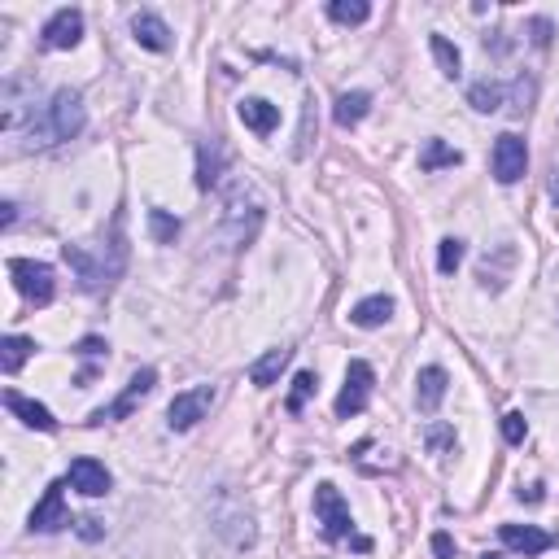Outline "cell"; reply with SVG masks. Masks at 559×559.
<instances>
[{"mask_svg":"<svg viewBox=\"0 0 559 559\" xmlns=\"http://www.w3.org/2000/svg\"><path fill=\"white\" fill-rule=\"evenodd\" d=\"M62 258L70 271L79 276L83 293H110L118 276L127 271V232H123V214L110 219V236L101 232L97 245H62Z\"/></svg>","mask_w":559,"mask_h":559,"instance_id":"6da1fadb","label":"cell"},{"mask_svg":"<svg viewBox=\"0 0 559 559\" xmlns=\"http://www.w3.org/2000/svg\"><path fill=\"white\" fill-rule=\"evenodd\" d=\"M83 127H88V110H83V97L75 88H57L53 101L40 110V118L27 123V145H62V140H75Z\"/></svg>","mask_w":559,"mask_h":559,"instance_id":"7a4b0ae2","label":"cell"},{"mask_svg":"<svg viewBox=\"0 0 559 559\" xmlns=\"http://www.w3.org/2000/svg\"><path fill=\"white\" fill-rule=\"evenodd\" d=\"M258 228H263V201H258V193L249 184H232L219 214V241L228 249H245L254 245Z\"/></svg>","mask_w":559,"mask_h":559,"instance_id":"3957f363","label":"cell"},{"mask_svg":"<svg viewBox=\"0 0 559 559\" xmlns=\"http://www.w3.org/2000/svg\"><path fill=\"white\" fill-rule=\"evenodd\" d=\"M210 525L219 533L223 542L232 546V551H249V546L258 542V529H254V511L236 490H219L210 503Z\"/></svg>","mask_w":559,"mask_h":559,"instance_id":"277c9868","label":"cell"},{"mask_svg":"<svg viewBox=\"0 0 559 559\" xmlns=\"http://www.w3.org/2000/svg\"><path fill=\"white\" fill-rule=\"evenodd\" d=\"M315 520H319V529H324V538L328 542H341V538H350V529H354V516H350V503L341 498V490L332 481L324 485H315Z\"/></svg>","mask_w":559,"mask_h":559,"instance_id":"5b68a950","label":"cell"},{"mask_svg":"<svg viewBox=\"0 0 559 559\" xmlns=\"http://www.w3.org/2000/svg\"><path fill=\"white\" fill-rule=\"evenodd\" d=\"M153 389H158V372H153V367H140V372H136L132 380H127V389L110 402V407H97V411L88 415V424H114V420H127V415H132V411L140 407V402H145V398L153 394Z\"/></svg>","mask_w":559,"mask_h":559,"instance_id":"8992f818","label":"cell"},{"mask_svg":"<svg viewBox=\"0 0 559 559\" xmlns=\"http://www.w3.org/2000/svg\"><path fill=\"white\" fill-rule=\"evenodd\" d=\"M9 276H14V289L35 306H49L57 293L53 267L49 263H35V258H9Z\"/></svg>","mask_w":559,"mask_h":559,"instance_id":"52a82bcc","label":"cell"},{"mask_svg":"<svg viewBox=\"0 0 559 559\" xmlns=\"http://www.w3.org/2000/svg\"><path fill=\"white\" fill-rule=\"evenodd\" d=\"M214 398H219L214 394V385H193V389H184V394H175L171 407H166V424H171V433H188V428H197L210 415Z\"/></svg>","mask_w":559,"mask_h":559,"instance_id":"ba28073f","label":"cell"},{"mask_svg":"<svg viewBox=\"0 0 559 559\" xmlns=\"http://www.w3.org/2000/svg\"><path fill=\"white\" fill-rule=\"evenodd\" d=\"M372 385H376L372 363L354 359L346 367V385H341V394H337V415H341V420H350V415L367 411V402H372Z\"/></svg>","mask_w":559,"mask_h":559,"instance_id":"9c48e42d","label":"cell"},{"mask_svg":"<svg viewBox=\"0 0 559 559\" xmlns=\"http://www.w3.org/2000/svg\"><path fill=\"white\" fill-rule=\"evenodd\" d=\"M490 166H494V180H498V184L525 180V171H529V149H525V140H520L516 132H503V136L494 140Z\"/></svg>","mask_w":559,"mask_h":559,"instance_id":"30bf717a","label":"cell"},{"mask_svg":"<svg viewBox=\"0 0 559 559\" xmlns=\"http://www.w3.org/2000/svg\"><path fill=\"white\" fill-rule=\"evenodd\" d=\"M62 490H66L62 481H53L49 490H44V498L31 511V533H57V529L70 525V511H66V494Z\"/></svg>","mask_w":559,"mask_h":559,"instance_id":"8fae6325","label":"cell"},{"mask_svg":"<svg viewBox=\"0 0 559 559\" xmlns=\"http://www.w3.org/2000/svg\"><path fill=\"white\" fill-rule=\"evenodd\" d=\"M40 40H44V49H75V44L83 40V14L79 9H57V14L44 22V31H40Z\"/></svg>","mask_w":559,"mask_h":559,"instance_id":"7c38bea8","label":"cell"},{"mask_svg":"<svg viewBox=\"0 0 559 559\" xmlns=\"http://www.w3.org/2000/svg\"><path fill=\"white\" fill-rule=\"evenodd\" d=\"M66 481L75 485V490L83 494V498H105L110 494V485H114V477L105 472V463H97V459H70V472H66Z\"/></svg>","mask_w":559,"mask_h":559,"instance_id":"4fadbf2b","label":"cell"},{"mask_svg":"<svg viewBox=\"0 0 559 559\" xmlns=\"http://www.w3.org/2000/svg\"><path fill=\"white\" fill-rule=\"evenodd\" d=\"M498 538H503V546H511L516 555H542L559 542L555 533H546L538 525H498Z\"/></svg>","mask_w":559,"mask_h":559,"instance_id":"5bb4252c","label":"cell"},{"mask_svg":"<svg viewBox=\"0 0 559 559\" xmlns=\"http://www.w3.org/2000/svg\"><path fill=\"white\" fill-rule=\"evenodd\" d=\"M223 166H228V149H223V140L219 136L201 140V145H197V188H201V193L219 188Z\"/></svg>","mask_w":559,"mask_h":559,"instance_id":"9a60e30c","label":"cell"},{"mask_svg":"<svg viewBox=\"0 0 559 559\" xmlns=\"http://www.w3.org/2000/svg\"><path fill=\"white\" fill-rule=\"evenodd\" d=\"M446 389H450V376L446 367H420V376H415V407H420L424 415H433L437 407L446 402Z\"/></svg>","mask_w":559,"mask_h":559,"instance_id":"2e32d148","label":"cell"},{"mask_svg":"<svg viewBox=\"0 0 559 559\" xmlns=\"http://www.w3.org/2000/svg\"><path fill=\"white\" fill-rule=\"evenodd\" d=\"M5 407L18 415L27 428H40V433H57V420H53V411L44 407V402H35V398H22L18 389H5Z\"/></svg>","mask_w":559,"mask_h":559,"instance_id":"e0dca14e","label":"cell"},{"mask_svg":"<svg viewBox=\"0 0 559 559\" xmlns=\"http://www.w3.org/2000/svg\"><path fill=\"white\" fill-rule=\"evenodd\" d=\"M132 35H136L140 49H149V53H166V49H171V27H166L158 14H149V9H140V14L132 18Z\"/></svg>","mask_w":559,"mask_h":559,"instance_id":"ac0fdd59","label":"cell"},{"mask_svg":"<svg viewBox=\"0 0 559 559\" xmlns=\"http://www.w3.org/2000/svg\"><path fill=\"white\" fill-rule=\"evenodd\" d=\"M236 114H241V123L254 136H271L280 127V110L271 101H263V97H245L241 105H236Z\"/></svg>","mask_w":559,"mask_h":559,"instance_id":"d6986e66","label":"cell"},{"mask_svg":"<svg viewBox=\"0 0 559 559\" xmlns=\"http://www.w3.org/2000/svg\"><path fill=\"white\" fill-rule=\"evenodd\" d=\"M389 319H394V297H389V293L363 297V302L350 311V324L354 328H385Z\"/></svg>","mask_w":559,"mask_h":559,"instance_id":"ffe728a7","label":"cell"},{"mask_svg":"<svg viewBox=\"0 0 559 559\" xmlns=\"http://www.w3.org/2000/svg\"><path fill=\"white\" fill-rule=\"evenodd\" d=\"M367 110H372V92H363V88H354V92H341L337 105H332V118H337V127H359Z\"/></svg>","mask_w":559,"mask_h":559,"instance_id":"44dd1931","label":"cell"},{"mask_svg":"<svg viewBox=\"0 0 559 559\" xmlns=\"http://www.w3.org/2000/svg\"><path fill=\"white\" fill-rule=\"evenodd\" d=\"M289 359H293V350L289 346H276V350H267L263 359H254V367H249V380H254L258 389H271L280 380V372L289 367Z\"/></svg>","mask_w":559,"mask_h":559,"instance_id":"7402d4cb","label":"cell"},{"mask_svg":"<svg viewBox=\"0 0 559 559\" xmlns=\"http://www.w3.org/2000/svg\"><path fill=\"white\" fill-rule=\"evenodd\" d=\"M503 101H507V88L498 79H481V83H472L468 88V105L472 110H481V114L503 110Z\"/></svg>","mask_w":559,"mask_h":559,"instance_id":"603a6c76","label":"cell"},{"mask_svg":"<svg viewBox=\"0 0 559 559\" xmlns=\"http://www.w3.org/2000/svg\"><path fill=\"white\" fill-rule=\"evenodd\" d=\"M463 162V153L459 149H450L446 145V140H424V149H420V171H428V175H433V171H442V166H459Z\"/></svg>","mask_w":559,"mask_h":559,"instance_id":"cb8c5ba5","label":"cell"},{"mask_svg":"<svg viewBox=\"0 0 559 559\" xmlns=\"http://www.w3.org/2000/svg\"><path fill=\"white\" fill-rule=\"evenodd\" d=\"M31 350H35V341L31 337H18V332L0 341V367H5V376H14L18 367L31 359Z\"/></svg>","mask_w":559,"mask_h":559,"instance_id":"d4e9b609","label":"cell"},{"mask_svg":"<svg viewBox=\"0 0 559 559\" xmlns=\"http://www.w3.org/2000/svg\"><path fill=\"white\" fill-rule=\"evenodd\" d=\"M428 49H433V57H437V66H442L446 79H459L463 75V57H459V49L446 40V35H428Z\"/></svg>","mask_w":559,"mask_h":559,"instance_id":"484cf974","label":"cell"},{"mask_svg":"<svg viewBox=\"0 0 559 559\" xmlns=\"http://www.w3.org/2000/svg\"><path fill=\"white\" fill-rule=\"evenodd\" d=\"M328 18L341 22V27H359V22L372 18V5H367V0H332Z\"/></svg>","mask_w":559,"mask_h":559,"instance_id":"4316f807","label":"cell"},{"mask_svg":"<svg viewBox=\"0 0 559 559\" xmlns=\"http://www.w3.org/2000/svg\"><path fill=\"white\" fill-rule=\"evenodd\" d=\"M315 372H297L293 376V389H289V402H284V411L289 415H302L306 411V402H311V394H315Z\"/></svg>","mask_w":559,"mask_h":559,"instance_id":"83f0119b","label":"cell"},{"mask_svg":"<svg viewBox=\"0 0 559 559\" xmlns=\"http://www.w3.org/2000/svg\"><path fill=\"white\" fill-rule=\"evenodd\" d=\"M149 232L158 245H175V236H180V219L166 210H149Z\"/></svg>","mask_w":559,"mask_h":559,"instance_id":"f1b7e54d","label":"cell"},{"mask_svg":"<svg viewBox=\"0 0 559 559\" xmlns=\"http://www.w3.org/2000/svg\"><path fill=\"white\" fill-rule=\"evenodd\" d=\"M459 263H463V241L459 236H446V241L437 245V271H442V276H455Z\"/></svg>","mask_w":559,"mask_h":559,"instance_id":"f546056e","label":"cell"},{"mask_svg":"<svg viewBox=\"0 0 559 559\" xmlns=\"http://www.w3.org/2000/svg\"><path fill=\"white\" fill-rule=\"evenodd\" d=\"M424 446L433 450V455H446V450L455 446V428L450 424H428L424 428Z\"/></svg>","mask_w":559,"mask_h":559,"instance_id":"4dcf8cb0","label":"cell"},{"mask_svg":"<svg viewBox=\"0 0 559 559\" xmlns=\"http://www.w3.org/2000/svg\"><path fill=\"white\" fill-rule=\"evenodd\" d=\"M503 437H507L511 446H520V442H525V437H529L525 415H520V411H507V415H503Z\"/></svg>","mask_w":559,"mask_h":559,"instance_id":"1f68e13d","label":"cell"},{"mask_svg":"<svg viewBox=\"0 0 559 559\" xmlns=\"http://www.w3.org/2000/svg\"><path fill=\"white\" fill-rule=\"evenodd\" d=\"M75 533H79L83 542H101V538H105V525H101L97 516H83L79 525H75Z\"/></svg>","mask_w":559,"mask_h":559,"instance_id":"d6a6232c","label":"cell"},{"mask_svg":"<svg viewBox=\"0 0 559 559\" xmlns=\"http://www.w3.org/2000/svg\"><path fill=\"white\" fill-rule=\"evenodd\" d=\"M529 31H533V44H538V49H546V44H551V22H546V18H533Z\"/></svg>","mask_w":559,"mask_h":559,"instance_id":"836d02e7","label":"cell"},{"mask_svg":"<svg viewBox=\"0 0 559 559\" xmlns=\"http://www.w3.org/2000/svg\"><path fill=\"white\" fill-rule=\"evenodd\" d=\"M433 551H437V559H455V542H450V533H433Z\"/></svg>","mask_w":559,"mask_h":559,"instance_id":"e575fe53","label":"cell"},{"mask_svg":"<svg viewBox=\"0 0 559 559\" xmlns=\"http://www.w3.org/2000/svg\"><path fill=\"white\" fill-rule=\"evenodd\" d=\"M105 350H110V346H105L101 337H83L79 341V354H88V359H97V354H105Z\"/></svg>","mask_w":559,"mask_h":559,"instance_id":"d590c367","label":"cell"},{"mask_svg":"<svg viewBox=\"0 0 559 559\" xmlns=\"http://www.w3.org/2000/svg\"><path fill=\"white\" fill-rule=\"evenodd\" d=\"M0 210H5V214H0V228H14V223H18V206H14V201H5V206H0Z\"/></svg>","mask_w":559,"mask_h":559,"instance_id":"8d00e7d4","label":"cell"},{"mask_svg":"<svg viewBox=\"0 0 559 559\" xmlns=\"http://www.w3.org/2000/svg\"><path fill=\"white\" fill-rule=\"evenodd\" d=\"M485 559H498V555H485Z\"/></svg>","mask_w":559,"mask_h":559,"instance_id":"74e56055","label":"cell"}]
</instances>
